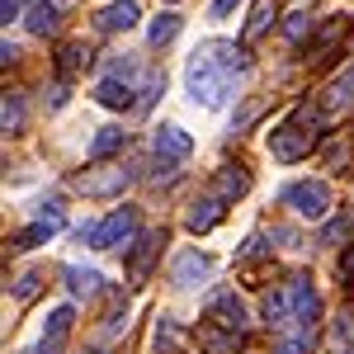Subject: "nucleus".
I'll use <instances>...</instances> for the list:
<instances>
[{
  "label": "nucleus",
  "mask_w": 354,
  "mask_h": 354,
  "mask_svg": "<svg viewBox=\"0 0 354 354\" xmlns=\"http://www.w3.org/2000/svg\"><path fill=\"white\" fill-rule=\"evenodd\" d=\"M307 345H312V326H298V335H288V340H283L274 354H302Z\"/></svg>",
  "instance_id": "30"
},
{
  "label": "nucleus",
  "mask_w": 354,
  "mask_h": 354,
  "mask_svg": "<svg viewBox=\"0 0 354 354\" xmlns=\"http://www.w3.org/2000/svg\"><path fill=\"white\" fill-rule=\"evenodd\" d=\"M95 100H100L104 109H128V104H133V90H128V81H118V76H104L100 90H95Z\"/></svg>",
  "instance_id": "13"
},
{
  "label": "nucleus",
  "mask_w": 354,
  "mask_h": 354,
  "mask_svg": "<svg viewBox=\"0 0 354 354\" xmlns=\"http://www.w3.org/2000/svg\"><path fill=\"white\" fill-rule=\"evenodd\" d=\"M236 5H241V0H213V10H208V15H213V19H227Z\"/></svg>",
  "instance_id": "36"
},
{
  "label": "nucleus",
  "mask_w": 354,
  "mask_h": 354,
  "mask_svg": "<svg viewBox=\"0 0 354 354\" xmlns=\"http://www.w3.org/2000/svg\"><path fill=\"white\" fill-rule=\"evenodd\" d=\"M218 218H222V198H203V203H194V208H189L185 227H189V232H213Z\"/></svg>",
  "instance_id": "15"
},
{
  "label": "nucleus",
  "mask_w": 354,
  "mask_h": 354,
  "mask_svg": "<svg viewBox=\"0 0 354 354\" xmlns=\"http://www.w3.org/2000/svg\"><path fill=\"white\" fill-rule=\"evenodd\" d=\"M350 100H354V66H350V71H340V76L326 85V100H322V109L335 113V109H345Z\"/></svg>",
  "instance_id": "17"
},
{
  "label": "nucleus",
  "mask_w": 354,
  "mask_h": 354,
  "mask_svg": "<svg viewBox=\"0 0 354 354\" xmlns=\"http://www.w3.org/2000/svg\"><path fill=\"white\" fill-rule=\"evenodd\" d=\"M288 203H293L298 218H326L330 213V185L326 180H302V185L288 189Z\"/></svg>",
  "instance_id": "4"
},
{
  "label": "nucleus",
  "mask_w": 354,
  "mask_h": 354,
  "mask_svg": "<svg viewBox=\"0 0 354 354\" xmlns=\"http://www.w3.org/2000/svg\"><path fill=\"white\" fill-rule=\"evenodd\" d=\"M335 241H350V218H335L322 227V245H335Z\"/></svg>",
  "instance_id": "29"
},
{
  "label": "nucleus",
  "mask_w": 354,
  "mask_h": 354,
  "mask_svg": "<svg viewBox=\"0 0 354 354\" xmlns=\"http://www.w3.org/2000/svg\"><path fill=\"white\" fill-rule=\"evenodd\" d=\"M265 322L270 326H288L293 322V302H288V288H279V293H265Z\"/></svg>",
  "instance_id": "18"
},
{
  "label": "nucleus",
  "mask_w": 354,
  "mask_h": 354,
  "mask_svg": "<svg viewBox=\"0 0 354 354\" xmlns=\"http://www.w3.org/2000/svg\"><path fill=\"white\" fill-rule=\"evenodd\" d=\"M208 326H227V330H236V335H241V326H245L241 298H236V293H218V298L208 302Z\"/></svg>",
  "instance_id": "8"
},
{
  "label": "nucleus",
  "mask_w": 354,
  "mask_h": 354,
  "mask_svg": "<svg viewBox=\"0 0 354 354\" xmlns=\"http://www.w3.org/2000/svg\"><path fill=\"white\" fill-rule=\"evenodd\" d=\"M57 222H62V218H43V222H33V227H28L24 236H19V241H15V250H28V245L48 241V236H53V232H57Z\"/></svg>",
  "instance_id": "27"
},
{
  "label": "nucleus",
  "mask_w": 354,
  "mask_h": 354,
  "mask_svg": "<svg viewBox=\"0 0 354 354\" xmlns=\"http://www.w3.org/2000/svg\"><path fill=\"white\" fill-rule=\"evenodd\" d=\"M203 350H208V354H236V350H241V335H236V330L218 335V330L208 326V330H203Z\"/></svg>",
  "instance_id": "25"
},
{
  "label": "nucleus",
  "mask_w": 354,
  "mask_h": 354,
  "mask_svg": "<svg viewBox=\"0 0 354 354\" xmlns=\"http://www.w3.org/2000/svg\"><path fill=\"white\" fill-rule=\"evenodd\" d=\"M95 24L104 28V33H128V28L137 24V5L133 0H113V5H104V10L95 15Z\"/></svg>",
  "instance_id": "10"
},
{
  "label": "nucleus",
  "mask_w": 354,
  "mask_h": 354,
  "mask_svg": "<svg viewBox=\"0 0 354 354\" xmlns=\"http://www.w3.org/2000/svg\"><path fill=\"white\" fill-rule=\"evenodd\" d=\"M340 279H345V283L354 288V245L345 250V260H340Z\"/></svg>",
  "instance_id": "37"
},
{
  "label": "nucleus",
  "mask_w": 354,
  "mask_h": 354,
  "mask_svg": "<svg viewBox=\"0 0 354 354\" xmlns=\"http://www.w3.org/2000/svg\"><path fill=\"white\" fill-rule=\"evenodd\" d=\"M326 350H330V354H354V322H350V312L330 322V340H326Z\"/></svg>",
  "instance_id": "20"
},
{
  "label": "nucleus",
  "mask_w": 354,
  "mask_h": 354,
  "mask_svg": "<svg viewBox=\"0 0 354 354\" xmlns=\"http://www.w3.org/2000/svg\"><path fill=\"white\" fill-rule=\"evenodd\" d=\"M175 33H180V15H161V19H156V24L147 28V38H151V43H156V48H165V43H170V38H175Z\"/></svg>",
  "instance_id": "28"
},
{
  "label": "nucleus",
  "mask_w": 354,
  "mask_h": 354,
  "mask_svg": "<svg viewBox=\"0 0 354 354\" xmlns=\"http://www.w3.org/2000/svg\"><path fill=\"white\" fill-rule=\"evenodd\" d=\"M307 28H312V19H307V15H302V10H293V15H288V19H283V33H288V38H293V43H298V38H307Z\"/></svg>",
  "instance_id": "31"
},
{
  "label": "nucleus",
  "mask_w": 354,
  "mask_h": 354,
  "mask_svg": "<svg viewBox=\"0 0 354 354\" xmlns=\"http://www.w3.org/2000/svg\"><path fill=\"white\" fill-rule=\"evenodd\" d=\"M62 279H66V288H71L76 298H95V293H100V283H104L95 270H81V265H66Z\"/></svg>",
  "instance_id": "14"
},
{
  "label": "nucleus",
  "mask_w": 354,
  "mask_h": 354,
  "mask_svg": "<svg viewBox=\"0 0 354 354\" xmlns=\"http://www.w3.org/2000/svg\"><path fill=\"white\" fill-rule=\"evenodd\" d=\"M71 322H76V312H71V307H57V312H48L43 340H53V345H66V330H71Z\"/></svg>",
  "instance_id": "22"
},
{
  "label": "nucleus",
  "mask_w": 354,
  "mask_h": 354,
  "mask_svg": "<svg viewBox=\"0 0 354 354\" xmlns=\"http://www.w3.org/2000/svg\"><path fill=\"white\" fill-rule=\"evenodd\" d=\"M288 302H293V322H298V326H312L317 312H322V298H317V288H312L307 274H293V279H288Z\"/></svg>",
  "instance_id": "6"
},
{
  "label": "nucleus",
  "mask_w": 354,
  "mask_h": 354,
  "mask_svg": "<svg viewBox=\"0 0 354 354\" xmlns=\"http://www.w3.org/2000/svg\"><path fill=\"white\" fill-rule=\"evenodd\" d=\"M0 128H5V133H19V128H24V104H19V95H5V104H0Z\"/></svg>",
  "instance_id": "26"
},
{
  "label": "nucleus",
  "mask_w": 354,
  "mask_h": 354,
  "mask_svg": "<svg viewBox=\"0 0 354 354\" xmlns=\"http://www.w3.org/2000/svg\"><path fill=\"white\" fill-rule=\"evenodd\" d=\"M151 151H156L161 161H185L194 151V137L185 133V128H175V123H165V128H156V137H151Z\"/></svg>",
  "instance_id": "7"
},
{
  "label": "nucleus",
  "mask_w": 354,
  "mask_h": 354,
  "mask_svg": "<svg viewBox=\"0 0 354 354\" xmlns=\"http://www.w3.org/2000/svg\"><path fill=\"white\" fill-rule=\"evenodd\" d=\"M245 185H250V180H245L241 165H222L218 175H213V189H218V198H241Z\"/></svg>",
  "instance_id": "16"
},
{
  "label": "nucleus",
  "mask_w": 354,
  "mask_h": 354,
  "mask_svg": "<svg viewBox=\"0 0 354 354\" xmlns=\"http://www.w3.org/2000/svg\"><path fill=\"white\" fill-rule=\"evenodd\" d=\"M85 62H90V48L85 43H62V53H57V71L62 76H76Z\"/></svg>",
  "instance_id": "21"
},
{
  "label": "nucleus",
  "mask_w": 354,
  "mask_h": 354,
  "mask_svg": "<svg viewBox=\"0 0 354 354\" xmlns=\"http://www.w3.org/2000/svg\"><path fill=\"white\" fill-rule=\"evenodd\" d=\"M133 232H137V213H133V208H118V213H109L100 227L81 232V241H90L95 250H113V245L133 241Z\"/></svg>",
  "instance_id": "2"
},
{
  "label": "nucleus",
  "mask_w": 354,
  "mask_h": 354,
  "mask_svg": "<svg viewBox=\"0 0 354 354\" xmlns=\"http://www.w3.org/2000/svg\"><path fill=\"white\" fill-rule=\"evenodd\" d=\"M312 142H317V133H307L298 123H283V128L270 133V156L274 161H302L312 151Z\"/></svg>",
  "instance_id": "3"
},
{
  "label": "nucleus",
  "mask_w": 354,
  "mask_h": 354,
  "mask_svg": "<svg viewBox=\"0 0 354 354\" xmlns=\"http://www.w3.org/2000/svg\"><path fill=\"white\" fill-rule=\"evenodd\" d=\"M340 38H345V19L335 15V19H326V24H322V33L312 38V48H307V57H312V62H326V57L335 53V43H340Z\"/></svg>",
  "instance_id": "12"
},
{
  "label": "nucleus",
  "mask_w": 354,
  "mask_h": 354,
  "mask_svg": "<svg viewBox=\"0 0 354 354\" xmlns=\"http://www.w3.org/2000/svg\"><path fill=\"white\" fill-rule=\"evenodd\" d=\"M123 142H128V133H123V128H100V133H95V142H90V156H113Z\"/></svg>",
  "instance_id": "24"
},
{
  "label": "nucleus",
  "mask_w": 354,
  "mask_h": 354,
  "mask_svg": "<svg viewBox=\"0 0 354 354\" xmlns=\"http://www.w3.org/2000/svg\"><path fill=\"white\" fill-rule=\"evenodd\" d=\"M19 15H24V5H19V0H0V19H5V24H10V19H19Z\"/></svg>",
  "instance_id": "35"
},
{
  "label": "nucleus",
  "mask_w": 354,
  "mask_h": 354,
  "mask_svg": "<svg viewBox=\"0 0 354 354\" xmlns=\"http://www.w3.org/2000/svg\"><path fill=\"white\" fill-rule=\"evenodd\" d=\"M28 33H38V38H48V33H57V24H62V10H57V0H28Z\"/></svg>",
  "instance_id": "11"
},
{
  "label": "nucleus",
  "mask_w": 354,
  "mask_h": 354,
  "mask_svg": "<svg viewBox=\"0 0 354 354\" xmlns=\"http://www.w3.org/2000/svg\"><path fill=\"white\" fill-rule=\"evenodd\" d=\"M270 24H274V0H255V5H250V19H245V28H241V38L255 43Z\"/></svg>",
  "instance_id": "19"
},
{
  "label": "nucleus",
  "mask_w": 354,
  "mask_h": 354,
  "mask_svg": "<svg viewBox=\"0 0 354 354\" xmlns=\"http://www.w3.org/2000/svg\"><path fill=\"white\" fill-rule=\"evenodd\" d=\"M161 250V232H147L142 241H137V250H133V279H142L147 274V265H151V255Z\"/></svg>",
  "instance_id": "23"
},
{
  "label": "nucleus",
  "mask_w": 354,
  "mask_h": 354,
  "mask_svg": "<svg viewBox=\"0 0 354 354\" xmlns=\"http://www.w3.org/2000/svg\"><path fill=\"white\" fill-rule=\"evenodd\" d=\"M15 293H19V298H33V293H38V274H24V279L15 283Z\"/></svg>",
  "instance_id": "34"
},
{
  "label": "nucleus",
  "mask_w": 354,
  "mask_h": 354,
  "mask_svg": "<svg viewBox=\"0 0 354 354\" xmlns=\"http://www.w3.org/2000/svg\"><path fill=\"white\" fill-rule=\"evenodd\" d=\"M123 322H128V302H113V312L104 317V330L113 335V330H123Z\"/></svg>",
  "instance_id": "32"
},
{
  "label": "nucleus",
  "mask_w": 354,
  "mask_h": 354,
  "mask_svg": "<svg viewBox=\"0 0 354 354\" xmlns=\"http://www.w3.org/2000/svg\"><path fill=\"white\" fill-rule=\"evenodd\" d=\"M260 255H270V245H265V236H250L241 245V260H260Z\"/></svg>",
  "instance_id": "33"
},
{
  "label": "nucleus",
  "mask_w": 354,
  "mask_h": 354,
  "mask_svg": "<svg viewBox=\"0 0 354 354\" xmlns=\"http://www.w3.org/2000/svg\"><path fill=\"white\" fill-rule=\"evenodd\" d=\"M208 270H213V260H208V255H198V250H180V255L170 260V279H175L180 288L198 283V279H203Z\"/></svg>",
  "instance_id": "9"
},
{
  "label": "nucleus",
  "mask_w": 354,
  "mask_h": 354,
  "mask_svg": "<svg viewBox=\"0 0 354 354\" xmlns=\"http://www.w3.org/2000/svg\"><path fill=\"white\" fill-rule=\"evenodd\" d=\"M245 71V53L236 43H203V48H194L189 57V71H185V81H189V95L198 104H208V109H222L227 100H232V85L236 76Z\"/></svg>",
  "instance_id": "1"
},
{
  "label": "nucleus",
  "mask_w": 354,
  "mask_h": 354,
  "mask_svg": "<svg viewBox=\"0 0 354 354\" xmlns=\"http://www.w3.org/2000/svg\"><path fill=\"white\" fill-rule=\"evenodd\" d=\"M128 180H133V175H128L123 165H100V170H85L81 180H76V189H81L85 198H109V194H123Z\"/></svg>",
  "instance_id": "5"
}]
</instances>
